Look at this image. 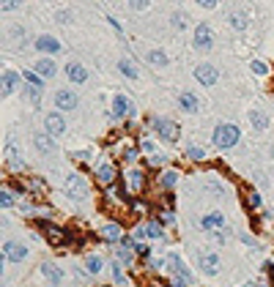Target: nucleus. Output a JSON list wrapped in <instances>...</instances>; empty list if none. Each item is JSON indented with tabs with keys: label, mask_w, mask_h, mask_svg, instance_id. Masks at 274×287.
Here are the masks:
<instances>
[{
	"label": "nucleus",
	"mask_w": 274,
	"mask_h": 287,
	"mask_svg": "<svg viewBox=\"0 0 274 287\" xmlns=\"http://www.w3.org/2000/svg\"><path fill=\"white\" fill-rule=\"evenodd\" d=\"M238 137H241V131H238V126H233V123H220L214 129V145L217 148H233L238 142Z\"/></svg>",
	"instance_id": "nucleus-1"
},
{
	"label": "nucleus",
	"mask_w": 274,
	"mask_h": 287,
	"mask_svg": "<svg viewBox=\"0 0 274 287\" xmlns=\"http://www.w3.org/2000/svg\"><path fill=\"white\" fill-rule=\"evenodd\" d=\"M151 126H154V131L162 137V140L167 142H179L181 137V126L176 121H167V118H151Z\"/></svg>",
	"instance_id": "nucleus-2"
},
{
	"label": "nucleus",
	"mask_w": 274,
	"mask_h": 287,
	"mask_svg": "<svg viewBox=\"0 0 274 287\" xmlns=\"http://www.w3.org/2000/svg\"><path fill=\"white\" fill-rule=\"evenodd\" d=\"M88 181H85L83 175H69L66 178V194L72 200H77V203H83L85 197H88Z\"/></svg>",
	"instance_id": "nucleus-3"
},
{
	"label": "nucleus",
	"mask_w": 274,
	"mask_h": 287,
	"mask_svg": "<svg viewBox=\"0 0 274 287\" xmlns=\"http://www.w3.org/2000/svg\"><path fill=\"white\" fill-rule=\"evenodd\" d=\"M197 265H200V271L206 276H217V274H220V254L200 252V254H197Z\"/></svg>",
	"instance_id": "nucleus-4"
},
{
	"label": "nucleus",
	"mask_w": 274,
	"mask_h": 287,
	"mask_svg": "<svg viewBox=\"0 0 274 287\" xmlns=\"http://www.w3.org/2000/svg\"><path fill=\"white\" fill-rule=\"evenodd\" d=\"M195 80L200 82V85H206V88H211V85L220 80V71H217L211 63H200V66L195 69Z\"/></svg>",
	"instance_id": "nucleus-5"
},
{
	"label": "nucleus",
	"mask_w": 274,
	"mask_h": 287,
	"mask_svg": "<svg viewBox=\"0 0 274 287\" xmlns=\"http://www.w3.org/2000/svg\"><path fill=\"white\" fill-rule=\"evenodd\" d=\"M192 44H195V49H211V44H214V36H211L209 25H197Z\"/></svg>",
	"instance_id": "nucleus-6"
},
{
	"label": "nucleus",
	"mask_w": 274,
	"mask_h": 287,
	"mask_svg": "<svg viewBox=\"0 0 274 287\" xmlns=\"http://www.w3.org/2000/svg\"><path fill=\"white\" fill-rule=\"evenodd\" d=\"M44 129H47V134L60 137V134L66 131V121H63V115H60V112H49V115L44 118Z\"/></svg>",
	"instance_id": "nucleus-7"
},
{
	"label": "nucleus",
	"mask_w": 274,
	"mask_h": 287,
	"mask_svg": "<svg viewBox=\"0 0 274 287\" xmlns=\"http://www.w3.org/2000/svg\"><path fill=\"white\" fill-rule=\"evenodd\" d=\"M3 254H6L8 263H22V260L28 257V246L17 244V241H8V244L3 246Z\"/></svg>",
	"instance_id": "nucleus-8"
},
{
	"label": "nucleus",
	"mask_w": 274,
	"mask_h": 287,
	"mask_svg": "<svg viewBox=\"0 0 274 287\" xmlns=\"http://www.w3.org/2000/svg\"><path fill=\"white\" fill-rule=\"evenodd\" d=\"M42 230H44V235H47V241H49L52 246L66 244V238H69V233H66V230L55 227V224H49V222H42Z\"/></svg>",
	"instance_id": "nucleus-9"
},
{
	"label": "nucleus",
	"mask_w": 274,
	"mask_h": 287,
	"mask_svg": "<svg viewBox=\"0 0 274 287\" xmlns=\"http://www.w3.org/2000/svg\"><path fill=\"white\" fill-rule=\"evenodd\" d=\"M55 107H58V110H74V107H77V96L72 93V90H58V93H55Z\"/></svg>",
	"instance_id": "nucleus-10"
},
{
	"label": "nucleus",
	"mask_w": 274,
	"mask_h": 287,
	"mask_svg": "<svg viewBox=\"0 0 274 287\" xmlns=\"http://www.w3.org/2000/svg\"><path fill=\"white\" fill-rule=\"evenodd\" d=\"M145 186V178L140 170H129L126 172V189H129V194H137V192H143Z\"/></svg>",
	"instance_id": "nucleus-11"
},
{
	"label": "nucleus",
	"mask_w": 274,
	"mask_h": 287,
	"mask_svg": "<svg viewBox=\"0 0 274 287\" xmlns=\"http://www.w3.org/2000/svg\"><path fill=\"white\" fill-rule=\"evenodd\" d=\"M66 77L72 82H77V85H83V82H88V69L80 63H66Z\"/></svg>",
	"instance_id": "nucleus-12"
},
{
	"label": "nucleus",
	"mask_w": 274,
	"mask_h": 287,
	"mask_svg": "<svg viewBox=\"0 0 274 287\" xmlns=\"http://www.w3.org/2000/svg\"><path fill=\"white\" fill-rule=\"evenodd\" d=\"M42 274H44V279H47L52 287H58L60 279H63V271H60L55 263H42Z\"/></svg>",
	"instance_id": "nucleus-13"
},
{
	"label": "nucleus",
	"mask_w": 274,
	"mask_h": 287,
	"mask_svg": "<svg viewBox=\"0 0 274 287\" xmlns=\"http://www.w3.org/2000/svg\"><path fill=\"white\" fill-rule=\"evenodd\" d=\"M167 265L173 268V274H179V279H184V282H189V279H192L189 268H186V265L181 263V257H179V254H170V257H167Z\"/></svg>",
	"instance_id": "nucleus-14"
},
{
	"label": "nucleus",
	"mask_w": 274,
	"mask_h": 287,
	"mask_svg": "<svg viewBox=\"0 0 274 287\" xmlns=\"http://www.w3.org/2000/svg\"><path fill=\"white\" fill-rule=\"evenodd\" d=\"M96 178H99L101 183H113L115 181V164L113 162H101L99 167H96Z\"/></svg>",
	"instance_id": "nucleus-15"
},
{
	"label": "nucleus",
	"mask_w": 274,
	"mask_h": 287,
	"mask_svg": "<svg viewBox=\"0 0 274 287\" xmlns=\"http://www.w3.org/2000/svg\"><path fill=\"white\" fill-rule=\"evenodd\" d=\"M36 47L42 49V52H47V55H58L60 52V44L52 39V36H39V39H36Z\"/></svg>",
	"instance_id": "nucleus-16"
},
{
	"label": "nucleus",
	"mask_w": 274,
	"mask_h": 287,
	"mask_svg": "<svg viewBox=\"0 0 274 287\" xmlns=\"http://www.w3.org/2000/svg\"><path fill=\"white\" fill-rule=\"evenodd\" d=\"M33 142H36V148L42 153H47V156H52L58 148H55V142H52V134H36L33 137Z\"/></svg>",
	"instance_id": "nucleus-17"
},
{
	"label": "nucleus",
	"mask_w": 274,
	"mask_h": 287,
	"mask_svg": "<svg viewBox=\"0 0 274 287\" xmlns=\"http://www.w3.org/2000/svg\"><path fill=\"white\" fill-rule=\"evenodd\" d=\"M129 112H135L132 104H129V99H126V96H115L113 99V118H124V115H129Z\"/></svg>",
	"instance_id": "nucleus-18"
},
{
	"label": "nucleus",
	"mask_w": 274,
	"mask_h": 287,
	"mask_svg": "<svg viewBox=\"0 0 274 287\" xmlns=\"http://www.w3.org/2000/svg\"><path fill=\"white\" fill-rule=\"evenodd\" d=\"M101 238H104V241H110V244L121 241V238H124V235H121V224H118V222H110V224H104V227H101Z\"/></svg>",
	"instance_id": "nucleus-19"
},
{
	"label": "nucleus",
	"mask_w": 274,
	"mask_h": 287,
	"mask_svg": "<svg viewBox=\"0 0 274 287\" xmlns=\"http://www.w3.org/2000/svg\"><path fill=\"white\" fill-rule=\"evenodd\" d=\"M17 85H19V77L14 74V71H6V74H3V90H0V93L11 96L14 90H17Z\"/></svg>",
	"instance_id": "nucleus-20"
},
{
	"label": "nucleus",
	"mask_w": 274,
	"mask_h": 287,
	"mask_svg": "<svg viewBox=\"0 0 274 287\" xmlns=\"http://www.w3.org/2000/svg\"><path fill=\"white\" fill-rule=\"evenodd\" d=\"M6 164L11 167V170H22V167H25V159L17 156V148H14V145L6 148Z\"/></svg>",
	"instance_id": "nucleus-21"
},
{
	"label": "nucleus",
	"mask_w": 274,
	"mask_h": 287,
	"mask_svg": "<svg viewBox=\"0 0 274 287\" xmlns=\"http://www.w3.org/2000/svg\"><path fill=\"white\" fill-rule=\"evenodd\" d=\"M55 71H58V69H55V63L49 58H42L36 63V74L39 77H47V80H49V77H55Z\"/></svg>",
	"instance_id": "nucleus-22"
},
{
	"label": "nucleus",
	"mask_w": 274,
	"mask_h": 287,
	"mask_svg": "<svg viewBox=\"0 0 274 287\" xmlns=\"http://www.w3.org/2000/svg\"><path fill=\"white\" fill-rule=\"evenodd\" d=\"M179 107L184 112H197V96L195 93H181L179 96Z\"/></svg>",
	"instance_id": "nucleus-23"
},
{
	"label": "nucleus",
	"mask_w": 274,
	"mask_h": 287,
	"mask_svg": "<svg viewBox=\"0 0 274 287\" xmlns=\"http://www.w3.org/2000/svg\"><path fill=\"white\" fill-rule=\"evenodd\" d=\"M200 224L206 230H220L222 224H225V216H222V213H209V216H203Z\"/></svg>",
	"instance_id": "nucleus-24"
},
{
	"label": "nucleus",
	"mask_w": 274,
	"mask_h": 287,
	"mask_svg": "<svg viewBox=\"0 0 274 287\" xmlns=\"http://www.w3.org/2000/svg\"><path fill=\"white\" fill-rule=\"evenodd\" d=\"M118 69H121V74H124L126 80H137V66L132 63L129 58H121L118 60Z\"/></svg>",
	"instance_id": "nucleus-25"
},
{
	"label": "nucleus",
	"mask_w": 274,
	"mask_h": 287,
	"mask_svg": "<svg viewBox=\"0 0 274 287\" xmlns=\"http://www.w3.org/2000/svg\"><path fill=\"white\" fill-rule=\"evenodd\" d=\"M25 96H28V101L33 107H39V101H42V88H36V85H22Z\"/></svg>",
	"instance_id": "nucleus-26"
},
{
	"label": "nucleus",
	"mask_w": 274,
	"mask_h": 287,
	"mask_svg": "<svg viewBox=\"0 0 274 287\" xmlns=\"http://www.w3.org/2000/svg\"><path fill=\"white\" fill-rule=\"evenodd\" d=\"M250 121H252V129H255V131H263V129L269 126L266 115H263V112H258V110H252V112H250Z\"/></svg>",
	"instance_id": "nucleus-27"
},
{
	"label": "nucleus",
	"mask_w": 274,
	"mask_h": 287,
	"mask_svg": "<svg viewBox=\"0 0 274 287\" xmlns=\"http://www.w3.org/2000/svg\"><path fill=\"white\" fill-rule=\"evenodd\" d=\"M143 235L145 238H162V222H154V219H151L143 227Z\"/></svg>",
	"instance_id": "nucleus-28"
},
{
	"label": "nucleus",
	"mask_w": 274,
	"mask_h": 287,
	"mask_svg": "<svg viewBox=\"0 0 274 287\" xmlns=\"http://www.w3.org/2000/svg\"><path fill=\"white\" fill-rule=\"evenodd\" d=\"M145 60H148L151 66H167V63H170V60H167V55L162 52V49H151Z\"/></svg>",
	"instance_id": "nucleus-29"
},
{
	"label": "nucleus",
	"mask_w": 274,
	"mask_h": 287,
	"mask_svg": "<svg viewBox=\"0 0 274 287\" xmlns=\"http://www.w3.org/2000/svg\"><path fill=\"white\" fill-rule=\"evenodd\" d=\"M230 25H233L236 30H244V28H247V17H244L241 11H233V14H230Z\"/></svg>",
	"instance_id": "nucleus-30"
},
{
	"label": "nucleus",
	"mask_w": 274,
	"mask_h": 287,
	"mask_svg": "<svg viewBox=\"0 0 274 287\" xmlns=\"http://www.w3.org/2000/svg\"><path fill=\"white\" fill-rule=\"evenodd\" d=\"M22 80H28V85H36V88H44V80L36 74V71H22Z\"/></svg>",
	"instance_id": "nucleus-31"
},
{
	"label": "nucleus",
	"mask_w": 274,
	"mask_h": 287,
	"mask_svg": "<svg viewBox=\"0 0 274 287\" xmlns=\"http://www.w3.org/2000/svg\"><path fill=\"white\" fill-rule=\"evenodd\" d=\"M101 265H104V263H101V257L91 254V257H88V274H99V271H101Z\"/></svg>",
	"instance_id": "nucleus-32"
},
{
	"label": "nucleus",
	"mask_w": 274,
	"mask_h": 287,
	"mask_svg": "<svg viewBox=\"0 0 274 287\" xmlns=\"http://www.w3.org/2000/svg\"><path fill=\"white\" fill-rule=\"evenodd\" d=\"M247 208H250V211L261 208V194H258V192H250V194H247Z\"/></svg>",
	"instance_id": "nucleus-33"
},
{
	"label": "nucleus",
	"mask_w": 274,
	"mask_h": 287,
	"mask_svg": "<svg viewBox=\"0 0 274 287\" xmlns=\"http://www.w3.org/2000/svg\"><path fill=\"white\" fill-rule=\"evenodd\" d=\"M176 181H179V175H176V172H165V175H162V186H176Z\"/></svg>",
	"instance_id": "nucleus-34"
},
{
	"label": "nucleus",
	"mask_w": 274,
	"mask_h": 287,
	"mask_svg": "<svg viewBox=\"0 0 274 287\" xmlns=\"http://www.w3.org/2000/svg\"><path fill=\"white\" fill-rule=\"evenodd\" d=\"M126 3H129V6L135 8V11H145V8H148V3H151V0H126Z\"/></svg>",
	"instance_id": "nucleus-35"
},
{
	"label": "nucleus",
	"mask_w": 274,
	"mask_h": 287,
	"mask_svg": "<svg viewBox=\"0 0 274 287\" xmlns=\"http://www.w3.org/2000/svg\"><path fill=\"white\" fill-rule=\"evenodd\" d=\"M11 203H14V200H11V192H8V189H0V205H3V208H8Z\"/></svg>",
	"instance_id": "nucleus-36"
},
{
	"label": "nucleus",
	"mask_w": 274,
	"mask_h": 287,
	"mask_svg": "<svg viewBox=\"0 0 274 287\" xmlns=\"http://www.w3.org/2000/svg\"><path fill=\"white\" fill-rule=\"evenodd\" d=\"M0 8L3 11H14V8H19V0H0Z\"/></svg>",
	"instance_id": "nucleus-37"
},
{
	"label": "nucleus",
	"mask_w": 274,
	"mask_h": 287,
	"mask_svg": "<svg viewBox=\"0 0 274 287\" xmlns=\"http://www.w3.org/2000/svg\"><path fill=\"white\" fill-rule=\"evenodd\" d=\"M252 71H255V74H269V66L261 63V60H252Z\"/></svg>",
	"instance_id": "nucleus-38"
},
{
	"label": "nucleus",
	"mask_w": 274,
	"mask_h": 287,
	"mask_svg": "<svg viewBox=\"0 0 274 287\" xmlns=\"http://www.w3.org/2000/svg\"><path fill=\"white\" fill-rule=\"evenodd\" d=\"M113 276H115V282L118 285H126V276L121 274V268H118V263H113Z\"/></svg>",
	"instance_id": "nucleus-39"
},
{
	"label": "nucleus",
	"mask_w": 274,
	"mask_h": 287,
	"mask_svg": "<svg viewBox=\"0 0 274 287\" xmlns=\"http://www.w3.org/2000/svg\"><path fill=\"white\" fill-rule=\"evenodd\" d=\"M121 244H124V249H137V241L129 238V235H124V238H121Z\"/></svg>",
	"instance_id": "nucleus-40"
},
{
	"label": "nucleus",
	"mask_w": 274,
	"mask_h": 287,
	"mask_svg": "<svg viewBox=\"0 0 274 287\" xmlns=\"http://www.w3.org/2000/svg\"><path fill=\"white\" fill-rule=\"evenodd\" d=\"M132 249H121V252H118V260H121V263H126V265H129L132 263Z\"/></svg>",
	"instance_id": "nucleus-41"
},
{
	"label": "nucleus",
	"mask_w": 274,
	"mask_h": 287,
	"mask_svg": "<svg viewBox=\"0 0 274 287\" xmlns=\"http://www.w3.org/2000/svg\"><path fill=\"white\" fill-rule=\"evenodd\" d=\"M186 156H189V159H197V162H200V159H203V148H189V151H186Z\"/></svg>",
	"instance_id": "nucleus-42"
},
{
	"label": "nucleus",
	"mask_w": 274,
	"mask_h": 287,
	"mask_svg": "<svg viewBox=\"0 0 274 287\" xmlns=\"http://www.w3.org/2000/svg\"><path fill=\"white\" fill-rule=\"evenodd\" d=\"M55 19H58L60 25H66V22H72V14H69V11H58V17H55Z\"/></svg>",
	"instance_id": "nucleus-43"
},
{
	"label": "nucleus",
	"mask_w": 274,
	"mask_h": 287,
	"mask_svg": "<svg viewBox=\"0 0 274 287\" xmlns=\"http://www.w3.org/2000/svg\"><path fill=\"white\" fill-rule=\"evenodd\" d=\"M173 25H176V28H186V19H184V14H176V17H173Z\"/></svg>",
	"instance_id": "nucleus-44"
},
{
	"label": "nucleus",
	"mask_w": 274,
	"mask_h": 287,
	"mask_svg": "<svg viewBox=\"0 0 274 287\" xmlns=\"http://www.w3.org/2000/svg\"><path fill=\"white\" fill-rule=\"evenodd\" d=\"M124 156L129 159V162H135V159H137V148H135V145H132V148H126V153H124Z\"/></svg>",
	"instance_id": "nucleus-45"
},
{
	"label": "nucleus",
	"mask_w": 274,
	"mask_h": 287,
	"mask_svg": "<svg viewBox=\"0 0 274 287\" xmlns=\"http://www.w3.org/2000/svg\"><path fill=\"white\" fill-rule=\"evenodd\" d=\"M159 222H167V224H170V222H176V216H173V213H170V211H165V213H162V216H159Z\"/></svg>",
	"instance_id": "nucleus-46"
},
{
	"label": "nucleus",
	"mask_w": 274,
	"mask_h": 287,
	"mask_svg": "<svg viewBox=\"0 0 274 287\" xmlns=\"http://www.w3.org/2000/svg\"><path fill=\"white\" fill-rule=\"evenodd\" d=\"M197 6H203V8H214V6H217V0H197Z\"/></svg>",
	"instance_id": "nucleus-47"
},
{
	"label": "nucleus",
	"mask_w": 274,
	"mask_h": 287,
	"mask_svg": "<svg viewBox=\"0 0 274 287\" xmlns=\"http://www.w3.org/2000/svg\"><path fill=\"white\" fill-rule=\"evenodd\" d=\"M140 148H143V151H154V142H148V140H143V142H140Z\"/></svg>",
	"instance_id": "nucleus-48"
},
{
	"label": "nucleus",
	"mask_w": 274,
	"mask_h": 287,
	"mask_svg": "<svg viewBox=\"0 0 274 287\" xmlns=\"http://www.w3.org/2000/svg\"><path fill=\"white\" fill-rule=\"evenodd\" d=\"M148 164H151V167H154V164H165V159H162V156H151Z\"/></svg>",
	"instance_id": "nucleus-49"
},
{
	"label": "nucleus",
	"mask_w": 274,
	"mask_h": 287,
	"mask_svg": "<svg viewBox=\"0 0 274 287\" xmlns=\"http://www.w3.org/2000/svg\"><path fill=\"white\" fill-rule=\"evenodd\" d=\"M151 287H165V285H162L159 279H151Z\"/></svg>",
	"instance_id": "nucleus-50"
}]
</instances>
